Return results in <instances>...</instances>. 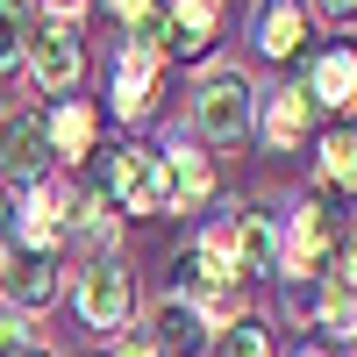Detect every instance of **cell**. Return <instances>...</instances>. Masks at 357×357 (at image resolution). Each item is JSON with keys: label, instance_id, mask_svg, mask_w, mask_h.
I'll return each instance as SVG.
<instances>
[{"label": "cell", "instance_id": "obj_1", "mask_svg": "<svg viewBox=\"0 0 357 357\" xmlns=\"http://www.w3.org/2000/svg\"><path fill=\"white\" fill-rule=\"evenodd\" d=\"M107 178H114V193L129 200V215H172V207H178L172 158H158V151H136V143H129V151L114 158Z\"/></svg>", "mask_w": 357, "mask_h": 357}, {"label": "cell", "instance_id": "obj_2", "mask_svg": "<svg viewBox=\"0 0 357 357\" xmlns=\"http://www.w3.org/2000/svg\"><path fill=\"white\" fill-rule=\"evenodd\" d=\"M250 114H257V100H250V79L243 72H215L200 86V100H193L200 136H215V143H243L250 136Z\"/></svg>", "mask_w": 357, "mask_h": 357}, {"label": "cell", "instance_id": "obj_3", "mask_svg": "<svg viewBox=\"0 0 357 357\" xmlns=\"http://www.w3.org/2000/svg\"><path fill=\"white\" fill-rule=\"evenodd\" d=\"M29 72H36L43 93L79 86V29H72V15H50L43 29H29Z\"/></svg>", "mask_w": 357, "mask_h": 357}, {"label": "cell", "instance_id": "obj_4", "mask_svg": "<svg viewBox=\"0 0 357 357\" xmlns=\"http://www.w3.org/2000/svg\"><path fill=\"white\" fill-rule=\"evenodd\" d=\"M79 314L93 321V329H122L129 321V272L114 257H93L79 272Z\"/></svg>", "mask_w": 357, "mask_h": 357}, {"label": "cell", "instance_id": "obj_5", "mask_svg": "<svg viewBox=\"0 0 357 357\" xmlns=\"http://www.w3.org/2000/svg\"><path fill=\"white\" fill-rule=\"evenodd\" d=\"M65 236H72V222H65V186L43 178V186L29 193V207H15V243H36V257H50Z\"/></svg>", "mask_w": 357, "mask_h": 357}, {"label": "cell", "instance_id": "obj_6", "mask_svg": "<svg viewBox=\"0 0 357 357\" xmlns=\"http://www.w3.org/2000/svg\"><path fill=\"white\" fill-rule=\"evenodd\" d=\"M329 243H336V229H329V207H301V222L286 229V272L293 279H314L321 264H329Z\"/></svg>", "mask_w": 357, "mask_h": 357}, {"label": "cell", "instance_id": "obj_7", "mask_svg": "<svg viewBox=\"0 0 357 357\" xmlns=\"http://www.w3.org/2000/svg\"><path fill=\"white\" fill-rule=\"evenodd\" d=\"M207 36H215V0H178L172 22L158 29V50L193 57V50H207Z\"/></svg>", "mask_w": 357, "mask_h": 357}, {"label": "cell", "instance_id": "obj_8", "mask_svg": "<svg viewBox=\"0 0 357 357\" xmlns=\"http://www.w3.org/2000/svg\"><path fill=\"white\" fill-rule=\"evenodd\" d=\"M114 107L122 114H151L158 107V57L151 50H122V65H114Z\"/></svg>", "mask_w": 357, "mask_h": 357}, {"label": "cell", "instance_id": "obj_9", "mask_svg": "<svg viewBox=\"0 0 357 357\" xmlns=\"http://www.w3.org/2000/svg\"><path fill=\"white\" fill-rule=\"evenodd\" d=\"M257 272H279V229H272V215H243L236 222V279H257Z\"/></svg>", "mask_w": 357, "mask_h": 357}, {"label": "cell", "instance_id": "obj_10", "mask_svg": "<svg viewBox=\"0 0 357 357\" xmlns=\"http://www.w3.org/2000/svg\"><path fill=\"white\" fill-rule=\"evenodd\" d=\"M307 100H321V107H350L357 100V50H321L314 57Z\"/></svg>", "mask_w": 357, "mask_h": 357}, {"label": "cell", "instance_id": "obj_11", "mask_svg": "<svg viewBox=\"0 0 357 357\" xmlns=\"http://www.w3.org/2000/svg\"><path fill=\"white\" fill-rule=\"evenodd\" d=\"M301 36H307L301 0H264V15H257V50H264V57H293Z\"/></svg>", "mask_w": 357, "mask_h": 357}, {"label": "cell", "instance_id": "obj_12", "mask_svg": "<svg viewBox=\"0 0 357 357\" xmlns=\"http://www.w3.org/2000/svg\"><path fill=\"white\" fill-rule=\"evenodd\" d=\"M307 93H301V86H279V93L272 100H264V143H272V151H293V143H301L307 136Z\"/></svg>", "mask_w": 357, "mask_h": 357}, {"label": "cell", "instance_id": "obj_13", "mask_svg": "<svg viewBox=\"0 0 357 357\" xmlns=\"http://www.w3.org/2000/svg\"><path fill=\"white\" fill-rule=\"evenodd\" d=\"M15 272H8V301L15 307H50L57 293H65V279H57V264L50 257H8Z\"/></svg>", "mask_w": 357, "mask_h": 357}, {"label": "cell", "instance_id": "obj_14", "mask_svg": "<svg viewBox=\"0 0 357 357\" xmlns=\"http://www.w3.org/2000/svg\"><path fill=\"white\" fill-rule=\"evenodd\" d=\"M151 336H158L165 357H193V350H207V329H200V314H193L186 301H165L158 321H151Z\"/></svg>", "mask_w": 357, "mask_h": 357}, {"label": "cell", "instance_id": "obj_15", "mask_svg": "<svg viewBox=\"0 0 357 357\" xmlns=\"http://www.w3.org/2000/svg\"><path fill=\"white\" fill-rule=\"evenodd\" d=\"M193 272L207 279V286H236V222H215L193 243Z\"/></svg>", "mask_w": 357, "mask_h": 357}, {"label": "cell", "instance_id": "obj_16", "mask_svg": "<svg viewBox=\"0 0 357 357\" xmlns=\"http://www.w3.org/2000/svg\"><path fill=\"white\" fill-rule=\"evenodd\" d=\"M43 136L57 143V158H86V151H93V107H86V100H65V107L43 122Z\"/></svg>", "mask_w": 357, "mask_h": 357}, {"label": "cell", "instance_id": "obj_17", "mask_svg": "<svg viewBox=\"0 0 357 357\" xmlns=\"http://www.w3.org/2000/svg\"><path fill=\"white\" fill-rule=\"evenodd\" d=\"M0 158H8V172H43V158H50L43 122H8L0 129Z\"/></svg>", "mask_w": 357, "mask_h": 357}, {"label": "cell", "instance_id": "obj_18", "mask_svg": "<svg viewBox=\"0 0 357 357\" xmlns=\"http://www.w3.org/2000/svg\"><path fill=\"white\" fill-rule=\"evenodd\" d=\"M321 172H329V186H357V129H336L321 143Z\"/></svg>", "mask_w": 357, "mask_h": 357}, {"label": "cell", "instance_id": "obj_19", "mask_svg": "<svg viewBox=\"0 0 357 357\" xmlns=\"http://www.w3.org/2000/svg\"><path fill=\"white\" fill-rule=\"evenodd\" d=\"M321 329H329V336H357V293L350 286L321 293Z\"/></svg>", "mask_w": 357, "mask_h": 357}, {"label": "cell", "instance_id": "obj_20", "mask_svg": "<svg viewBox=\"0 0 357 357\" xmlns=\"http://www.w3.org/2000/svg\"><path fill=\"white\" fill-rule=\"evenodd\" d=\"M22 36H29V0H0V72L15 65Z\"/></svg>", "mask_w": 357, "mask_h": 357}, {"label": "cell", "instance_id": "obj_21", "mask_svg": "<svg viewBox=\"0 0 357 357\" xmlns=\"http://www.w3.org/2000/svg\"><path fill=\"white\" fill-rule=\"evenodd\" d=\"M172 178H178V200H200L207 186H215V172H207V158H193V151H178V158H172Z\"/></svg>", "mask_w": 357, "mask_h": 357}, {"label": "cell", "instance_id": "obj_22", "mask_svg": "<svg viewBox=\"0 0 357 357\" xmlns=\"http://www.w3.org/2000/svg\"><path fill=\"white\" fill-rule=\"evenodd\" d=\"M222 357H272V336H264L257 321H229V336H222Z\"/></svg>", "mask_w": 357, "mask_h": 357}, {"label": "cell", "instance_id": "obj_23", "mask_svg": "<svg viewBox=\"0 0 357 357\" xmlns=\"http://www.w3.org/2000/svg\"><path fill=\"white\" fill-rule=\"evenodd\" d=\"M72 229L86 236V243H107V236H114V215H107V200L93 193V200H86V207H79V222H72Z\"/></svg>", "mask_w": 357, "mask_h": 357}, {"label": "cell", "instance_id": "obj_24", "mask_svg": "<svg viewBox=\"0 0 357 357\" xmlns=\"http://www.w3.org/2000/svg\"><path fill=\"white\" fill-rule=\"evenodd\" d=\"M15 257V193L0 186V264Z\"/></svg>", "mask_w": 357, "mask_h": 357}, {"label": "cell", "instance_id": "obj_25", "mask_svg": "<svg viewBox=\"0 0 357 357\" xmlns=\"http://www.w3.org/2000/svg\"><path fill=\"white\" fill-rule=\"evenodd\" d=\"M122 357H165V350H158L151 329H129V336H122Z\"/></svg>", "mask_w": 357, "mask_h": 357}, {"label": "cell", "instance_id": "obj_26", "mask_svg": "<svg viewBox=\"0 0 357 357\" xmlns=\"http://www.w3.org/2000/svg\"><path fill=\"white\" fill-rule=\"evenodd\" d=\"M107 8H114V15H122V22H136V29H143V22H151V15H158V0H107Z\"/></svg>", "mask_w": 357, "mask_h": 357}, {"label": "cell", "instance_id": "obj_27", "mask_svg": "<svg viewBox=\"0 0 357 357\" xmlns=\"http://www.w3.org/2000/svg\"><path fill=\"white\" fill-rule=\"evenodd\" d=\"M29 336H22V321H0V357H22Z\"/></svg>", "mask_w": 357, "mask_h": 357}, {"label": "cell", "instance_id": "obj_28", "mask_svg": "<svg viewBox=\"0 0 357 357\" xmlns=\"http://www.w3.org/2000/svg\"><path fill=\"white\" fill-rule=\"evenodd\" d=\"M343 286L357 293V229H350V243H343Z\"/></svg>", "mask_w": 357, "mask_h": 357}, {"label": "cell", "instance_id": "obj_29", "mask_svg": "<svg viewBox=\"0 0 357 357\" xmlns=\"http://www.w3.org/2000/svg\"><path fill=\"white\" fill-rule=\"evenodd\" d=\"M321 15H336V22H350V15H357V0H321Z\"/></svg>", "mask_w": 357, "mask_h": 357}, {"label": "cell", "instance_id": "obj_30", "mask_svg": "<svg viewBox=\"0 0 357 357\" xmlns=\"http://www.w3.org/2000/svg\"><path fill=\"white\" fill-rule=\"evenodd\" d=\"M22 357H50V350H22Z\"/></svg>", "mask_w": 357, "mask_h": 357}, {"label": "cell", "instance_id": "obj_31", "mask_svg": "<svg viewBox=\"0 0 357 357\" xmlns=\"http://www.w3.org/2000/svg\"><path fill=\"white\" fill-rule=\"evenodd\" d=\"M301 357H321V350H314V343H307V350H301Z\"/></svg>", "mask_w": 357, "mask_h": 357}]
</instances>
